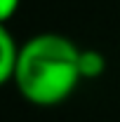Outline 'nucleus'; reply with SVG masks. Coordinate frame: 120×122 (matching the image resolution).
Instances as JSON below:
<instances>
[{
    "label": "nucleus",
    "instance_id": "f257e3e1",
    "mask_svg": "<svg viewBox=\"0 0 120 122\" xmlns=\"http://www.w3.org/2000/svg\"><path fill=\"white\" fill-rule=\"evenodd\" d=\"M80 47L61 33H38L19 47L14 68L16 92L33 106L64 103L80 85Z\"/></svg>",
    "mask_w": 120,
    "mask_h": 122
},
{
    "label": "nucleus",
    "instance_id": "f03ea898",
    "mask_svg": "<svg viewBox=\"0 0 120 122\" xmlns=\"http://www.w3.org/2000/svg\"><path fill=\"white\" fill-rule=\"evenodd\" d=\"M16 56H19V45L14 42L7 26L0 24V87L14 80Z\"/></svg>",
    "mask_w": 120,
    "mask_h": 122
},
{
    "label": "nucleus",
    "instance_id": "7ed1b4c3",
    "mask_svg": "<svg viewBox=\"0 0 120 122\" xmlns=\"http://www.w3.org/2000/svg\"><path fill=\"white\" fill-rule=\"evenodd\" d=\"M78 71L82 80H97L106 71V56L99 49H80L78 54Z\"/></svg>",
    "mask_w": 120,
    "mask_h": 122
},
{
    "label": "nucleus",
    "instance_id": "20e7f679",
    "mask_svg": "<svg viewBox=\"0 0 120 122\" xmlns=\"http://www.w3.org/2000/svg\"><path fill=\"white\" fill-rule=\"evenodd\" d=\"M21 0H0V24H7L19 10Z\"/></svg>",
    "mask_w": 120,
    "mask_h": 122
}]
</instances>
